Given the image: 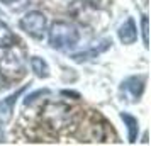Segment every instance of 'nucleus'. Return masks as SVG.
<instances>
[{"label": "nucleus", "instance_id": "obj_5", "mask_svg": "<svg viewBox=\"0 0 151 146\" xmlns=\"http://www.w3.org/2000/svg\"><path fill=\"white\" fill-rule=\"evenodd\" d=\"M144 92V77H129L121 85V93L129 102H136Z\"/></svg>", "mask_w": 151, "mask_h": 146}, {"label": "nucleus", "instance_id": "obj_2", "mask_svg": "<svg viewBox=\"0 0 151 146\" xmlns=\"http://www.w3.org/2000/svg\"><path fill=\"white\" fill-rule=\"evenodd\" d=\"M0 71L4 77L21 78L26 73V55L21 48L10 46L0 58Z\"/></svg>", "mask_w": 151, "mask_h": 146}, {"label": "nucleus", "instance_id": "obj_4", "mask_svg": "<svg viewBox=\"0 0 151 146\" xmlns=\"http://www.w3.org/2000/svg\"><path fill=\"white\" fill-rule=\"evenodd\" d=\"M44 122L53 129H61L70 119V109L63 104H48L42 111Z\"/></svg>", "mask_w": 151, "mask_h": 146}, {"label": "nucleus", "instance_id": "obj_3", "mask_svg": "<svg viewBox=\"0 0 151 146\" xmlns=\"http://www.w3.org/2000/svg\"><path fill=\"white\" fill-rule=\"evenodd\" d=\"M21 29L29 34L34 39H42V36L46 32V15L39 12V10H32V12H27L19 22Z\"/></svg>", "mask_w": 151, "mask_h": 146}, {"label": "nucleus", "instance_id": "obj_7", "mask_svg": "<svg viewBox=\"0 0 151 146\" xmlns=\"http://www.w3.org/2000/svg\"><path fill=\"white\" fill-rule=\"evenodd\" d=\"M22 92H24V88L17 90L15 93L9 95V97L4 99V100H0V121H2V122H7V121H10V117H12V112H14L15 100L19 99V95H21Z\"/></svg>", "mask_w": 151, "mask_h": 146}, {"label": "nucleus", "instance_id": "obj_11", "mask_svg": "<svg viewBox=\"0 0 151 146\" xmlns=\"http://www.w3.org/2000/svg\"><path fill=\"white\" fill-rule=\"evenodd\" d=\"M141 27H143V42H144V48L150 46V41H148V17L144 15L141 19Z\"/></svg>", "mask_w": 151, "mask_h": 146}, {"label": "nucleus", "instance_id": "obj_1", "mask_svg": "<svg viewBox=\"0 0 151 146\" xmlns=\"http://www.w3.org/2000/svg\"><path fill=\"white\" fill-rule=\"evenodd\" d=\"M48 36H49L51 48L58 49V51L73 48L78 42V39H80V34H78L75 26H71L70 22H63V21H58L55 24H51Z\"/></svg>", "mask_w": 151, "mask_h": 146}, {"label": "nucleus", "instance_id": "obj_13", "mask_svg": "<svg viewBox=\"0 0 151 146\" xmlns=\"http://www.w3.org/2000/svg\"><path fill=\"white\" fill-rule=\"evenodd\" d=\"M0 2H4V4H12V2H17V0H0Z\"/></svg>", "mask_w": 151, "mask_h": 146}, {"label": "nucleus", "instance_id": "obj_10", "mask_svg": "<svg viewBox=\"0 0 151 146\" xmlns=\"http://www.w3.org/2000/svg\"><path fill=\"white\" fill-rule=\"evenodd\" d=\"M29 63H31V68H32V71H34L36 77H39V78H48L49 77V66H48V63L44 61L42 58H39V56H32Z\"/></svg>", "mask_w": 151, "mask_h": 146}, {"label": "nucleus", "instance_id": "obj_9", "mask_svg": "<svg viewBox=\"0 0 151 146\" xmlns=\"http://www.w3.org/2000/svg\"><path fill=\"white\" fill-rule=\"evenodd\" d=\"M15 42H17V37L14 36V32L10 31V27L5 22L0 21V48L7 49L10 46H14Z\"/></svg>", "mask_w": 151, "mask_h": 146}, {"label": "nucleus", "instance_id": "obj_12", "mask_svg": "<svg viewBox=\"0 0 151 146\" xmlns=\"http://www.w3.org/2000/svg\"><path fill=\"white\" fill-rule=\"evenodd\" d=\"M7 87H9V83H7V78L4 77V75H2V71H0V90H5Z\"/></svg>", "mask_w": 151, "mask_h": 146}, {"label": "nucleus", "instance_id": "obj_6", "mask_svg": "<svg viewBox=\"0 0 151 146\" xmlns=\"http://www.w3.org/2000/svg\"><path fill=\"white\" fill-rule=\"evenodd\" d=\"M117 34H119V39H121L122 44H134L136 39H137V29H136L134 21H132V19H127V21L119 27Z\"/></svg>", "mask_w": 151, "mask_h": 146}, {"label": "nucleus", "instance_id": "obj_8", "mask_svg": "<svg viewBox=\"0 0 151 146\" xmlns=\"http://www.w3.org/2000/svg\"><path fill=\"white\" fill-rule=\"evenodd\" d=\"M121 119L124 121V124L127 126V138H129V143H136L137 132H139L137 119L134 117V116L127 114V112H121Z\"/></svg>", "mask_w": 151, "mask_h": 146}]
</instances>
